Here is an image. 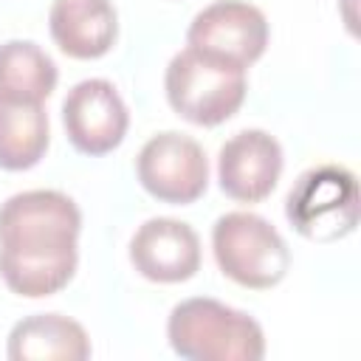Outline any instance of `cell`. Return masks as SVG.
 Wrapping results in <instances>:
<instances>
[{
	"instance_id": "cell-8",
	"label": "cell",
	"mask_w": 361,
	"mask_h": 361,
	"mask_svg": "<svg viewBox=\"0 0 361 361\" xmlns=\"http://www.w3.org/2000/svg\"><path fill=\"white\" fill-rule=\"evenodd\" d=\"M186 42L248 68L265 54L268 20L245 0H214L189 23Z\"/></svg>"
},
{
	"instance_id": "cell-9",
	"label": "cell",
	"mask_w": 361,
	"mask_h": 361,
	"mask_svg": "<svg viewBox=\"0 0 361 361\" xmlns=\"http://www.w3.org/2000/svg\"><path fill=\"white\" fill-rule=\"evenodd\" d=\"M282 164V147L271 133L240 130L220 147L217 180L231 200L259 203L276 189Z\"/></svg>"
},
{
	"instance_id": "cell-12",
	"label": "cell",
	"mask_w": 361,
	"mask_h": 361,
	"mask_svg": "<svg viewBox=\"0 0 361 361\" xmlns=\"http://www.w3.org/2000/svg\"><path fill=\"white\" fill-rule=\"evenodd\" d=\"M6 353L11 361H85L90 358V338L68 316L34 313L11 327Z\"/></svg>"
},
{
	"instance_id": "cell-10",
	"label": "cell",
	"mask_w": 361,
	"mask_h": 361,
	"mask_svg": "<svg viewBox=\"0 0 361 361\" xmlns=\"http://www.w3.org/2000/svg\"><path fill=\"white\" fill-rule=\"evenodd\" d=\"M130 262L149 282H186L200 268V237L183 220L152 217L133 234Z\"/></svg>"
},
{
	"instance_id": "cell-3",
	"label": "cell",
	"mask_w": 361,
	"mask_h": 361,
	"mask_svg": "<svg viewBox=\"0 0 361 361\" xmlns=\"http://www.w3.org/2000/svg\"><path fill=\"white\" fill-rule=\"evenodd\" d=\"M169 347L189 361H259L265 333L257 319L209 296H192L172 307Z\"/></svg>"
},
{
	"instance_id": "cell-14",
	"label": "cell",
	"mask_w": 361,
	"mask_h": 361,
	"mask_svg": "<svg viewBox=\"0 0 361 361\" xmlns=\"http://www.w3.org/2000/svg\"><path fill=\"white\" fill-rule=\"evenodd\" d=\"M48 113L42 104L0 102V169L23 172L48 149Z\"/></svg>"
},
{
	"instance_id": "cell-2",
	"label": "cell",
	"mask_w": 361,
	"mask_h": 361,
	"mask_svg": "<svg viewBox=\"0 0 361 361\" xmlns=\"http://www.w3.org/2000/svg\"><path fill=\"white\" fill-rule=\"evenodd\" d=\"M164 90L169 107L180 118L197 127H217L243 107L248 79L243 65L220 54L186 45L169 59Z\"/></svg>"
},
{
	"instance_id": "cell-4",
	"label": "cell",
	"mask_w": 361,
	"mask_h": 361,
	"mask_svg": "<svg viewBox=\"0 0 361 361\" xmlns=\"http://www.w3.org/2000/svg\"><path fill=\"white\" fill-rule=\"evenodd\" d=\"M212 251L220 271L251 290L274 288L290 268V251L282 234L254 212H228L214 220Z\"/></svg>"
},
{
	"instance_id": "cell-1",
	"label": "cell",
	"mask_w": 361,
	"mask_h": 361,
	"mask_svg": "<svg viewBox=\"0 0 361 361\" xmlns=\"http://www.w3.org/2000/svg\"><path fill=\"white\" fill-rule=\"evenodd\" d=\"M82 212L56 189L17 192L0 206V276L28 299L59 293L76 274Z\"/></svg>"
},
{
	"instance_id": "cell-11",
	"label": "cell",
	"mask_w": 361,
	"mask_h": 361,
	"mask_svg": "<svg viewBox=\"0 0 361 361\" xmlns=\"http://www.w3.org/2000/svg\"><path fill=\"white\" fill-rule=\"evenodd\" d=\"M48 28L62 54L99 59L116 42L118 17L110 0H54Z\"/></svg>"
},
{
	"instance_id": "cell-7",
	"label": "cell",
	"mask_w": 361,
	"mask_h": 361,
	"mask_svg": "<svg viewBox=\"0 0 361 361\" xmlns=\"http://www.w3.org/2000/svg\"><path fill=\"white\" fill-rule=\"evenodd\" d=\"M62 124L68 141L79 152L107 155L124 141L130 113L113 82L82 79L68 90L62 102Z\"/></svg>"
},
{
	"instance_id": "cell-6",
	"label": "cell",
	"mask_w": 361,
	"mask_h": 361,
	"mask_svg": "<svg viewBox=\"0 0 361 361\" xmlns=\"http://www.w3.org/2000/svg\"><path fill=\"white\" fill-rule=\"evenodd\" d=\"M138 183L158 200L172 206L195 203L209 186V161L203 147L175 130L152 135L135 158Z\"/></svg>"
},
{
	"instance_id": "cell-5",
	"label": "cell",
	"mask_w": 361,
	"mask_h": 361,
	"mask_svg": "<svg viewBox=\"0 0 361 361\" xmlns=\"http://www.w3.org/2000/svg\"><path fill=\"white\" fill-rule=\"evenodd\" d=\"M290 226L316 243H333L358 226V180L350 169L322 164L296 178L285 197Z\"/></svg>"
},
{
	"instance_id": "cell-13",
	"label": "cell",
	"mask_w": 361,
	"mask_h": 361,
	"mask_svg": "<svg viewBox=\"0 0 361 361\" xmlns=\"http://www.w3.org/2000/svg\"><path fill=\"white\" fill-rule=\"evenodd\" d=\"M56 62L31 39L0 45V102L42 104L56 87Z\"/></svg>"
}]
</instances>
